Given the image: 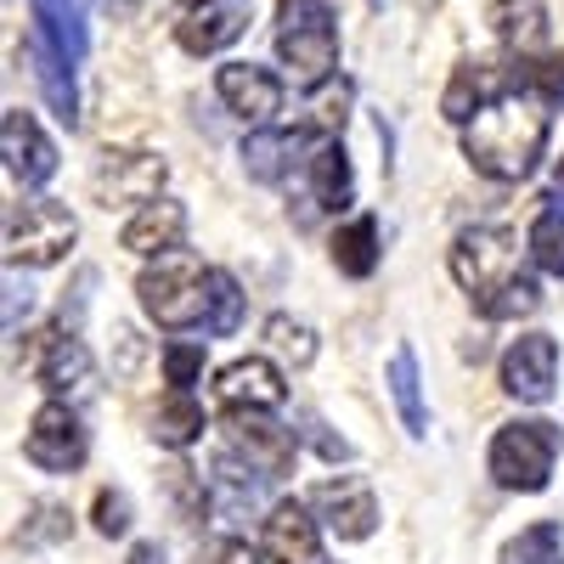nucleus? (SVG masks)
<instances>
[{
	"mask_svg": "<svg viewBox=\"0 0 564 564\" xmlns=\"http://www.w3.org/2000/svg\"><path fill=\"white\" fill-rule=\"evenodd\" d=\"M97 531L102 536H130V497L124 491H102L97 497Z\"/></svg>",
	"mask_w": 564,
	"mask_h": 564,
	"instance_id": "35",
	"label": "nucleus"
},
{
	"mask_svg": "<svg viewBox=\"0 0 564 564\" xmlns=\"http://www.w3.org/2000/svg\"><path fill=\"white\" fill-rule=\"evenodd\" d=\"M153 435H159L164 446H175V452L193 446V441L204 435V406H198V395H193V390H170V395L159 401Z\"/></svg>",
	"mask_w": 564,
	"mask_h": 564,
	"instance_id": "27",
	"label": "nucleus"
},
{
	"mask_svg": "<svg viewBox=\"0 0 564 564\" xmlns=\"http://www.w3.org/2000/svg\"><path fill=\"white\" fill-rule=\"evenodd\" d=\"M558 446H564V435H558V423H547V417H513V423H502L497 441H491V457H486L491 480L502 491H525V497L547 491Z\"/></svg>",
	"mask_w": 564,
	"mask_h": 564,
	"instance_id": "4",
	"label": "nucleus"
},
{
	"mask_svg": "<svg viewBox=\"0 0 564 564\" xmlns=\"http://www.w3.org/2000/svg\"><path fill=\"white\" fill-rule=\"evenodd\" d=\"M238 322H243V289H238V276L209 265V311H204V334L209 339H226V334H238Z\"/></svg>",
	"mask_w": 564,
	"mask_h": 564,
	"instance_id": "29",
	"label": "nucleus"
},
{
	"mask_svg": "<svg viewBox=\"0 0 564 564\" xmlns=\"http://www.w3.org/2000/svg\"><path fill=\"white\" fill-rule=\"evenodd\" d=\"M29 367H34V379L52 390V401H74V395L90 390V350L74 334H63V327H52V334L34 339Z\"/></svg>",
	"mask_w": 564,
	"mask_h": 564,
	"instance_id": "15",
	"label": "nucleus"
},
{
	"mask_svg": "<svg viewBox=\"0 0 564 564\" xmlns=\"http://www.w3.org/2000/svg\"><path fill=\"white\" fill-rule=\"evenodd\" d=\"M29 63H34V79H40V97L52 102V113L63 124L79 119V90H74V63L63 52H52L45 40H29Z\"/></svg>",
	"mask_w": 564,
	"mask_h": 564,
	"instance_id": "24",
	"label": "nucleus"
},
{
	"mask_svg": "<svg viewBox=\"0 0 564 564\" xmlns=\"http://www.w3.org/2000/svg\"><path fill=\"white\" fill-rule=\"evenodd\" d=\"M265 553L276 564H322V520L311 502H276L265 513Z\"/></svg>",
	"mask_w": 564,
	"mask_h": 564,
	"instance_id": "18",
	"label": "nucleus"
},
{
	"mask_svg": "<svg viewBox=\"0 0 564 564\" xmlns=\"http://www.w3.org/2000/svg\"><path fill=\"white\" fill-rule=\"evenodd\" d=\"M311 130H254L249 141H243V164H249V175L254 181H271V186H282L294 170L305 175V159H311Z\"/></svg>",
	"mask_w": 564,
	"mask_h": 564,
	"instance_id": "20",
	"label": "nucleus"
},
{
	"mask_svg": "<svg viewBox=\"0 0 564 564\" xmlns=\"http://www.w3.org/2000/svg\"><path fill=\"white\" fill-rule=\"evenodd\" d=\"M334 265L345 276H372L379 271V220L372 215H356L334 231Z\"/></svg>",
	"mask_w": 564,
	"mask_h": 564,
	"instance_id": "26",
	"label": "nucleus"
},
{
	"mask_svg": "<svg viewBox=\"0 0 564 564\" xmlns=\"http://www.w3.org/2000/svg\"><path fill=\"white\" fill-rule=\"evenodd\" d=\"M90 441L79 430V412L68 401H45L34 417H29V435H23V457L34 468H45V475H74V468L85 463Z\"/></svg>",
	"mask_w": 564,
	"mask_h": 564,
	"instance_id": "8",
	"label": "nucleus"
},
{
	"mask_svg": "<svg viewBox=\"0 0 564 564\" xmlns=\"http://www.w3.org/2000/svg\"><path fill=\"white\" fill-rule=\"evenodd\" d=\"M198 379H204V345H193V339L164 345V384L170 390H193Z\"/></svg>",
	"mask_w": 564,
	"mask_h": 564,
	"instance_id": "34",
	"label": "nucleus"
},
{
	"mask_svg": "<svg viewBox=\"0 0 564 564\" xmlns=\"http://www.w3.org/2000/svg\"><path fill=\"white\" fill-rule=\"evenodd\" d=\"M502 564H564V525L558 520H536L520 536L502 542Z\"/></svg>",
	"mask_w": 564,
	"mask_h": 564,
	"instance_id": "28",
	"label": "nucleus"
},
{
	"mask_svg": "<svg viewBox=\"0 0 564 564\" xmlns=\"http://www.w3.org/2000/svg\"><path fill=\"white\" fill-rule=\"evenodd\" d=\"M215 90H220V102L231 119H243V124H271L282 113V79L260 63H226L215 68Z\"/></svg>",
	"mask_w": 564,
	"mask_h": 564,
	"instance_id": "14",
	"label": "nucleus"
},
{
	"mask_svg": "<svg viewBox=\"0 0 564 564\" xmlns=\"http://www.w3.org/2000/svg\"><path fill=\"white\" fill-rule=\"evenodd\" d=\"M390 401H395L401 430H406L412 441L430 435V412H423V390H417V356H412L406 345L390 356Z\"/></svg>",
	"mask_w": 564,
	"mask_h": 564,
	"instance_id": "25",
	"label": "nucleus"
},
{
	"mask_svg": "<svg viewBox=\"0 0 564 564\" xmlns=\"http://www.w3.org/2000/svg\"><path fill=\"white\" fill-rule=\"evenodd\" d=\"M547 90L536 85H520V90H508L502 102H491L486 113H475L463 124V153L468 164H475L486 181H525L536 164H542V148H547Z\"/></svg>",
	"mask_w": 564,
	"mask_h": 564,
	"instance_id": "1",
	"label": "nucleus"
},
{
	"mask_svg": "<svg viewBox=\"0 0 564 564\" xmlns=\"http://www.w3.org/2000/svg\"><path fill=\"white\" fill-rule=\"evenodd\" d=\"M181 7H204V0H181Z\"/></svg>",
	"mask_w": 564,
	"mask_h": 564,
	"instance_id": "39",
	"label": "nucleus"
},
{
	"mask_svg": "<svg viewBox=\"0 0 564 564\" xmlns=\"http://www.w3.org/2000/svg\"><path fill=\"white\" fill-rule=\"evenodd\" d=\"M311 513L322 520V531H334L339 542H367L379 531V497H372V486L356 480V475L322 480L311 491Z\"/></svg>",
	"mask_w": 564,
	"mask_h": 564,
	"instance_id": "11",
	"label": "nucleus"
},
{
	"mask_svg": "<svg viewBox=\"0 0 564 564\" xmlns=\"http://www.w3.org/2000/svg\"><path fill=\"white\" fill-rule=\"evenodd\" d=\"M226 452H238L265 480L294 475V463H300L294 430H282L271 412H226Z\"/></svg>",
	"mask_w": 564,
	"mask_h": 564,
	"instance_id": "7",
	"label": "nucleus"
},
{
	"mask_svg": "<svg viewBox=\"0 0 564 564\" xmlns=\"http://www.w3.org/2000/svg\"><path fill=\"white\" fill-rule=\"evenodd\" d=\"M536 305H542L536 282H531V276H513L508 289H497L491 300H480V316H486V322H513V316H531Z\"/></svg>",
	"mask_w": 564,
	"mask_h": 564,
	"instance_id": "33",
	"label": "nucleus"
},
{
	"mask_svg": "<svg viewBox=\"0 0 564 564\" xmlns=\"http://www.w3.org/2000/svg\"><path fill=\"white\" fill-rule=\"evenodd\" d=\"M243 34H249V0H204V7H186V18L175 23L181 52L193 57H215Z\"/></svg>",
	"mask_w": 564,
	"mask_h": 564,
	"instance_id": "16",
	"label": "nucleus"
},
{
	"mask_svg": "<svg viewBox=\"0 0 564 564\" xmlns=\"http://www.w3.org/2000/svg\"><path fill=\"white\" fill-rule=\"evenodd\" d=\"M0 153H7V175L18 186H45L57 175V141L23 108H7V119H0Z\"/></svg>",
	"mask_w": 564,
	"mask_h": 564,
	"instance_id": "13",
	"label": "nucleus"
},
{
	"mask_svg": "<svg viewBox=\"0 0 564 564\" xmlns=\"http://www.w3.org/2000/svg\"><path fill=\"white\" fill-rule=\"evenodd\" d=\"M558 181H564V159H558Z\"/></svg>",
	"mask_w": 564,
	"mask_h": 564,
	"instance_id": "40",
	"label": "nucleus"
},
{
	"mask_svg": "<svg viewBox=\"0 0 564 564\" xmlns=\"http://www.w3.org/2000/svg\"><path fill=\"white\" fill-rule=\"evenodd\" d=\"M276 63L305 90L339 74V29L327 0H276Z\"/></svg>",
	"mask_w": 564,
	"mask_h": 564,
	"instance_id": "3",
	"label": "nucleus"
},
{
	"mask_svg": "<svg viewBox=\"0 0 564 564\" xmlns=\"http://www.w3.org/2000/svg\"><path fill=\"white\" fill-rule=\"evenodd\" d=\"M542 204H547V198H542ZM525 249H531V260H536L542 271L564 276V209H558V204H547V209L531 220V238H525Z\"/></svg>",
	"mask_w": 564,
	"mask_h": 564,
	"instance_id": "31",
	"label": "nucleus"
},
{
	"mask_svg": "<svg viewBox=\"0 0 564 564\" xmlns=\"http://www.w3.org/2000/svg\"><path fill=\"white\" fill-rule=\"evenodd\" d=\"M135 300L148 311V322H159L164 334H186L198 327L204 334V311H209V265H198L186 249L159 254L141 265L135 276Z\"/></svg>",
	"mask_w": 564,
	"mask_h": 564,
	"instance_id": "2",
	"label": "nucleus"
},
{
	"mask_svg": "<svg viewBox=\"0 0 564 564\" xmlns=\"http://www.w3.org/2000/svg\"><path fill=\"white\" fill-rule=\"evenodd\" d=\"M130 564H164V558H159V547H135V553H130Z\"/></svg>",
	"mask_w": 564,
	"mask_h": 564,
	"instance_id": "38",
	"label": "nucleus"
},
{
	"mask_svg": "<svg viewBox=\"0 0 564 564\" xmlns=\"http://www.w3.org/2000/svg\"><path fill=\"white\" fill-rule=\"evenodd\" d=\"M486 18H491L497 40L508 45V52H520V57H536L547 45V7L542 0H491Z\"/></svg>",
	"mask_w": 564,
	"mask_h": 564,
	"instance_id": "23",
	"label": "nucleus"
},
{
	"mask_svg": "<svg viewBox=\"0 0 564 564\" xmlns=\"http://www.w3.org/2000/svg\"><path fill=\"white\" fill-rule=\"evenodd\" d=\"M215 395H220L226 412H276L282 401H289V384H282L276 361H265V356H243V361L220 367Z\"/></svg>",
	"mask_w": 564,
	"mask_h": 564,
	"instance_id": "17",
	"label": "nucleus"
},
{
	"mask_svg": "<svg viewBox=\"0 0 564 564\" xmlns=\"http://www.w3.org/2000/svg\"><path fill=\"white\" fill-rule=\"evenodd\" d=\"M502 390L513 401H525V406L553 401V390H558V345H553V334H520L502 350Z\"/></svg>",
	"mask_w": 564,
	"mask_h": 564,
	"instance_id": "12",
	"label": "nucleus"
},
{
	"mask_svg": "<svg viewBox=\"0 0 564 564\" xmlns=\"http://www.w3.org/2000/svg\"><path fill=\"white\" fill-rule=\"evenodd\" d=\"M119 243L141 260H159V254H175L186 243V209L175 198H159V204H141L124 231H119Z\"/></svg>",
	"mask_w": 564,
	"mask_h": 564,
	"instance_id": "19",
	"label": "nucleus"
},
{
	"mask_svg": "<svg viewBox=\"0 0 564 564\" xmlns=\"http://www.w3.org/2000/svg\"><path fill=\"white\" fill-rule=\"evenodd\" d=\"M350 97H356V90H350V79H327V85H316L311 90V102H305V130L311 135H339L345 130V119H350Z\"/></svg>",
	"mask_w": 564,
	"mask_h": 564,
	"instance_id": "30",
	"label": "nucleus"
},
{
	"mask_svg": "<svg viewBox=\"0 0 564 564\" xmlns=\"http://www.w3.org/2000/svg\"><path fill=\"white\" fill-rule=\"evenodd\" d=\"M215 564H260V547H254V542H243V536H231V542H220Z\"/></svg>",
	"mask_w": 564,
	"mask_h": 564,
	"instance_id": "37",
	"label": "nucleus"
},
{
	"mask_svg": "<svg viewBox=\"0 0 564 564\" xmlns=\"http://www.w3.org/2000/svg\"><path fill=\"white\" fill-rule=\"evenodd\" d=\"M305 186L322 209H350V153L339 135H316L305 159Z\"/></svg>",
	"mask_w": 564,
	"mask_h": 564,
	"instance_id": "22",
	"label": "nucleus"
},
{
	"mask_svg": "<svg viewBox=\"0 0 564 564\" xmlns=\"http://www.w3.org/2000/svg\"><path fill=\"white\" fill-rule=\"evenodd\" d=\"M29 305H34V294H29V282H7V334H18V316H29Z\"/></svg>",
	"mask_w": 564,
	"mask_h": 564,
	"instance_id": "36",
	"label": "nucleus"
},
{
	"mask_svg": "<svg viewBox=\"0 0 564 564\" xmlns=\"http://www.w3.org/2000/svg\"><path fill=\"white\" fill-rule=\"evenodd\" d=\"M520 85H531V74L508 68L502 57H468V63L452 74V85H446L441 113H446L452 124H468L475 113H486L491 102H502L508 90H520Z\"/></svg>",
	"mask_w": 564,
	"mask_h": 564,
	"instance_id": "10",
	"label": "nucleus"
},
{
	"mask_svg": "<svg viewBox=\"0 0 564 564\" xmlns=\"http://www.w3.org/2000/svg\"><path fill=\"white\" fill-rule=\"evenodd\" d=\"M265 345L276 356H289L294 367H311V356H316V334H311L305 322H294V316H271L265 322Z\"/></svg>",
	"mask_w": 564,
	"mask_h": 564,
	"instance_id": "32",
	"label": "nucleus"
},
{
	"mask_svg": "<svg viewBox=\"0 0 564 564\" xmlns=\"http://www.w3.org/2000/svg\"><path fill=\"white\" fill-rule=\"evenodd\" d=\"M29 12H34V40H45L52 52H63L79 68L90 52V23H85L79 0H29Z\"/></svg>",
	"mask_w": 564,
	"mask_h": 564,
	"instance_id": "21",
	"label": "nucleus"
},
{
	"mask_svg": "<svg viewBox=\"0 0 564 564\" xmlns=\"http://www.w3.org/2000/svg\"><path fill=\"white\" fill-rule=\"evenodd\" d=\"M164 159L153 153H102L97 175H90V193H97L102 209H141V204H159L164 198Z\"/></svg>",
	"mask_w": 564,
	"mask_h": 564,
	"instance_id": "9",
	"label": "nucleus"
},
{
	"mask_svg": "<svg viewBox=\"0 0 564 564\" xmlns=\"http://www.w3.org/2000/svg\"><path fill=\"white\" fill-rule=\"evenodd\" d=\"M74 238L79 226L57 198H23L7 209V265H57Z\"/></svg>",
	"mask_w": 564,
	"mask_h": 564,
	"instance_id": "5",
	"label": "nucleus"
},
{
	"mask_svg": "<svg viewBox=\"0 0 564 564\" xmlns=\"http://www.w3.org/2000/svg\"><path fill=\"white\" fill-rule=\"evenodd\" d=\"M452 276H457V289H468L475 305H480L497 289H508L513 276H525L520 271V243H513L502 226H468L452 243Z\"/></svg>",
	"mask_w": 564,
	"mask_h": 564,
	"instance_id": "6",
	"label": "nucleus"
}]
</instances>
